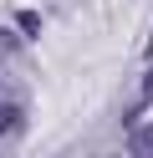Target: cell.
Listing matches in <instances>:
<instances>
[{
  "mask_svg": "<svg viewBox=\"0 0 153 158\" xmlns=\"http://www.w3.org/2000/svg\"><path fill=\"white\" fill-rule=\"evenodd\" d=\"M128 133H133V153H143V158H153V123H148V127H138V123H133Z\"/></svg>",
  "mask_w": 153,
  "mask_h": 158,
  "instance_id": "6da1fadb",
  "label": "cell"
},
{
  "mask_svg": "<svg viewBox=\"0 0 153 158\" xmlns=\"http://www.w3.org/2000/svg\"><path fill=\"white\" fill-rule=\"evenodd\" d=\"M36 26H41V21H36V10H20V31H26V36H36Z\"/></svg>",
  "mask_w": 153,
  "mask_h": 158,
  "instance_id": "7a4b0ae2",
  "label": "cell"
},
{
  "mask_svg": "<svg viewBox=\"0 0 153 158\" xmlns=\"http://www.w3.org/2000/svg\"><path fill=\"white\" fill-rule=\"evenodd\" d=\"M0 51H15V36H5V31H0Z\"/></svg>",
  "mask_w": 153,
  "mask_h": 158,
  "instance_id": "3957f363",
  "label": "cell"
},
{
  "mask_svg": "<svg viewBox=\"0 0 153 158\" xmlns=\"http://www.w3.org/2000/svg\"><path fill=\"white\" fill-rule=\"evenodd\" d=\"M143 97H148V102H153V72L143 77Z\"/></svg>",
  "mask_w": 153,
  "mask_h": 158,
  "instance_id": "277c9868",
  "label": "cell"
}]
</instances>
